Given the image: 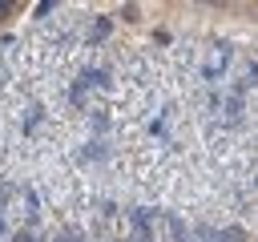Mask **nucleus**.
<instances>
[{"instance_id": "nucleus-1", "label": "nucleus", "mask_w": 258, "mask_h": 242, "mask_svg": "<svg viewBox=\"0 0 258 242\" xmlns=\"http://www.w3.org/2000/svg\"><path fill=\"white\" fill-rule=\"evenodd\" d=\"M8 12H12V4H8V0H0V16H8Z\"/></svg>"}]
</instances>
